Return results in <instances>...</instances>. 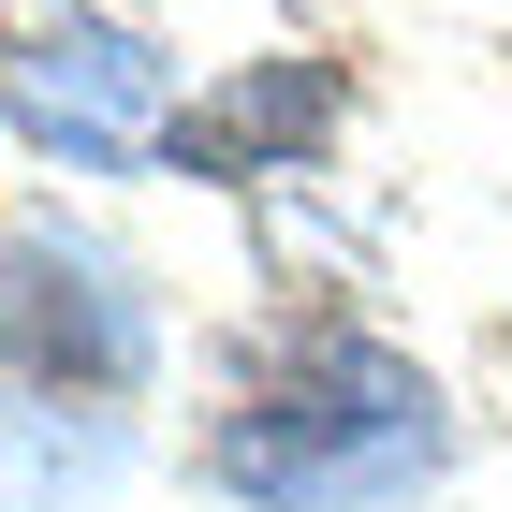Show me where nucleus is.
<instances>
[{
  "instance_id": "obj_1",
  "label": "nucleus",
  "mask_w": 512,
  "mask_h": 512,
  "mask_svg": "<svg viewBox=\"0 0 512 512\" xmlns=\"http://www.w3.org/2000/svg\"><path fill=\"white\" fill-rule=\"evenodd\" d=\"M220 498L249 512H395L454 469V425H439V381L381 337H322L278 395H249L235 425L205 439Z\"/></svg>"
},
{
  "instance_id": "obj_2",
  "label": "nucleus",
  "mask_w": 512,
  "mask_h": 512,
  "mask_svg": "<svg viewBox=\"0 0 512 512\" xmlns=\"http://www.w3.org/2000/svg\"><path fill=\"white\" fill-rule=\"evenodd\" d=\"M161 352L147 293H132L118 249H88L74 220H15L0 235V366L44 395H132Z\"/></svg>"
},
{
  "instance_id": "obj_3",
  "label": "nucleus",
  "mask_w": 512,
  "mask_h": 512,
  "mask_svg": "<svg viewBox=\"0 0 512 512\" xmlns=\"http://www.w3.org/2000/svg\"><path fill=\"white\" fill-rule=\"evenodd\" d=\"M0 118L30 132L44 161H132V147L176 132V74H161L147 30L74 15V30H30L15 59H0Z\"/></svg>"
},
{
  "instance_id": "obj_4",
  "label": "nucleus",
  "mask_w": 512,
  "mask_h": 512,
  "mask_svg": "<svg viewBox=\"0 0 512 512\" xmlns=\"http://www.w3.org/2000/svg\"><path fill=\"white\" fill-rule=\"evenodd\" d=\"M322 132H337V74H322V59H249L235 88L176 103L161 161H176V176H220V191H249V176H278V161H308Z\"/></svg>"
}]
</instances>
